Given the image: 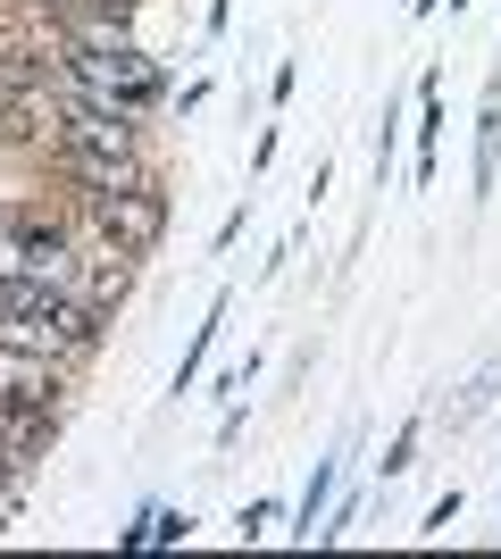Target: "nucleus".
<instances>
[{"label":"nucleus","instance_id":"1","mask_svg":"<svg viewBox=\"0 0 501 559\" xmlns=\"http://www.w3.org/2000/svg\"><path fill=\"white\" fill-rule=\"evenodd\" d=\"M59 75H68V84H84L93 100H109V109L143 117V126L176 100L167 68L151 59L143 43H59Z\"/></svg>","mask_w":501,"mask_h":559},{"label":"nucleus","instance_id":"2","mask_svg":"<svg viewBox=\"0 0 501 559\" xmlns=\"http://www.w3.org/2000/svg\"><path fill=\"white\" fill-rule=\"evenodd\" d=\"M34 167H43L68 201H109V192L167 185V159L151 151V142L143 151H68V142H50V151H34Z\"/></svg>","mask_w":501,"mask_h":559},{"label":"nucleus","instance_id":"3","mask_svg":"<svg viewBox=\"0 0 501 559\" xmlns=\"http://www.w3.org/2000/svg\"><path fill=\"white\" fill-rule=\"evenodd\" d=\"M75 210L93 217V226H109L134 259H151L167 242V217H176V192L167 185H143V192H109V201H75Z\"/></svg>","mask_w":501,"mask_h":559},{"label":"nucleus","instance_id":"4","mask_svg":"<svg viewBox=\"0 0 501 559\" xmlns=\"http://www.w3.org/2000/svg\"><path fill=\"white\" fill-rule=\"evenodd\" d=\"M0 393L34 401V409H68L75 368H68V359H50V350H34V343H9V334H0Z\"/></svg>","mask_w":501,"mask_h":559},{"label":"nucleus","instance_id":"5","mask_svg":"<svg viewBox=\"0 0 501 559\" xmlns=\"http://www.w3.org/2000/svg\"><path fill=\"white\" fill-rule=\"evenodd\" d=\"M468 185H477V201H493V192H501V68L485 75V109H477V159H468Z\"/></svg>","mask_w":501,"mask_h":559},{"label":"nucleus","instance_id":"6","mask_svg":"<svg viewBox=\"0 0 501 559\" xmlns=\"http://www.w3.org/2000/svg\"><path fill=\"white\" fill-rule=\"evenodd\" d=\"M226 318H235V293H217V301L201 309V326H192L184 359H176V376H167V393H176V401H184L192 384H201V368H210V350H217V334H226Z\"/></svg>","mask_w":501,"mask_h":559},{"label":"nucleus","instance_id":"7","mask_svg":"<svg viewBox=\"0 0 501 559\" xmlns=\"http://www.w3.org/2000/svg\"><path fill=\"white\" fill-rule=\"evenodd\" d=\"M343 460H351V451H326V460L310 467V492H301V510H293V526H285L293 543H318V518H326L334 492H343Z\"/></svg>","mask_w":501,"mask_h":559},{"label":"nucleus","instance_id":"8","mask_svg":"<svg viewBox=\"0 0 501 559\" xmlns=\"http://www.w3.org/2000/svg\"><path fill=\"white\" fill-rule=\"evenodd\" d=\"M434 151H443V75H418V167H409V185L427 192L434 185Z\"/></svg>","mask_w":501,"mask_h":559},{"label":"nucleus","instance_id":"9","mask_svg":"<svg viewBox=\"0 0 501 559\" xmlns=\"http://www.w3.org/2000/svg\"><path fill=\"white\" fill-rule=\"evenodd\" d=\"M493 393H501V359H485V368H477V384H468V393L452 401V426L485 418V409H493Z\"/></svg>","mask_w":501,"mask_h":559},{"label":"nucleus","instance_id":"10","mask_svg":"<svg viewBox=\"0 0 501 559\" xmlns=\"http://www.w3.org/2000/svg\"><path fill=\"white\" fill-rule=\"evenodd\" d=\"M151 518V551H176V543H192V510H159V501H143Z\"/></svg>","mask_w":501,"mask_h":559},{"label":"nucleus","instance_id":"11","mask_svg":"<svg viewBox=\"0 0 501 559\" xmlns=\"http://www.w3.org/2000/svg\"><path fill=\"white\" fill-rule=\"evenodd\" d=\"M418 435H427V418H409L402 435H393V443H384V460H377V476H402L409 460H418Z\"/></svg>","mask_w":501,"mask_h":559},{"label":"nucleus","instance_id":"12","mask_svg":"<svg viewBox=\"0 0 501 559\" xmlns=\"http://www.w3.org/2000/svg\"><path fill=\"white\" fill-rule=\"evenodd\" d=\"M393 151H402V117L384 100V117H377V192H384V176H393Z\"/></svg>","mask_w":501,"mask_h":559},{"label":"nucleus","instance_id":"13","mask_svg":"<svg viewBox=\"0 0 501 559\" xmlns=\"http://www.w3.org/2000/svg\"><path fill=\"white\" fill-rule=\"evenodd\" d=\"M276 518H285L276 501H251V510L235 518V535H242V543H267V535H276Z\"/></svg>","mask_w":501,"mask_h":559},{"label":"nucleus","instance_id":"14","mask_svg":"<svg viewBox=\"0 0 501 559\" xmlns=\"http://www.w3.org/2000/svg\"><path fill=\"white\" fill-rule=\"evenodd\" d=\"M460 501H468V492H460V485H452V492H443V501H434V510H427V518H418V535H443V526H452V518H460Z\"/></svg>","mask_w":501,"mask_h":559},{"label":"nucleus","instance_id":"15","mask_svg":"<svg viewBox=\"0 0 501 559\" xmlns=\"http://www.w3.org/2000/svg\"><path fill=\"white\" fill-rule=\"evenodd\" d=\"M293 93H301V59H285V68H276V84H267V100H276V109H285Z\"/></svg>","mask_w":501,"mask_h":559},{"label":"nucleus","instance_id":"16","mask_svg":"<svg viewBox=\"0 0 501 559\" xmlns=\"http://www.w3.org/2000/svg\"><path fill=\"white\" fill-rule=\"evenodd\" d=\"M242 226H251V201H235V210H226V226H217V251H235Z\"/></svg>","mask_w":501,"mask_h":559}]
</instances>
